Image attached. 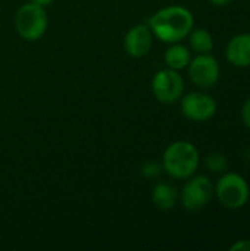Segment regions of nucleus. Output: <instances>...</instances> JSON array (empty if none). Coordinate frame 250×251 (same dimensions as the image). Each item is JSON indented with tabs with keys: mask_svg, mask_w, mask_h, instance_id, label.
Wrapping results in <instances>:
<instances>
[{
	"mask_svg": "<svg viewBox=\"0 0 250 251\" xmlns=\"http://www.w3.org/2000/svg\"><path fill=\"white\" fill-rule=\"evenodd\" d=\"M205 166L208 168V171H211L214 174H224L228 168V160L222 153L214 151V153H209L206 156Z\"/></svg>",
	"mask_w": 250,
	"mask_h": 251,
	"instance_id": "obj_14",
	"label": "nucleus"
},
{
	"mask_svg": "<svg viewBox=\"0 0 250 251\" xmlns=\"http://www.w3.org/2000/svg\"><path fill=\"white\" fill-rule=\"evenodd\" d=\"M212 4H215V6H227V4H230L233 0H209Z\"/></svg>",
	"mask_w": 250,
	"mask_h": 251,
	"instance_id": "obj_19",
	"label": "nucleus"
},
{
	"mask_svg": "<svg viewBox=\"0 0 250 251\" xmlns=\"http://www.w3.org/2000/svg\"><path fill=\"white\" fill-rule=\"evenodd\" d=\"M13 22H15L16 32L22 40L37 41L46 34L49 25V16L46 7L28 1L19 6V9L15 13Z\"/></svg>",
	"mask_w": 250,
	"mask_h": 251,
	"instance_id": "obj_3",
	"label": "nucleus"
},
{
	"mask_svg": "<svg viewBox=\"0 0 250 251\" xmlns=\"http://www.w3.org/2000/svg\"><path fill=\"white\" fill-rule=\"evenodd\" d=\"M200 163V154L190 141L171 143L162 156V169L174 179H189L196 174Z\"/></svg>",
	"mask_w": 250,
	"mask_h": 251,
	"instance_id": "obj_2",
	"label": "nucleus"
},
{
	"mask_svg": "<svg viewBox=\"0 0 250 251\" xmlns=\"http://www.w3.org/2000/svg\"><path fill=\"white\" fill-rule=\"evenodd\" d=\"M29 1H32V3H35V4H38V6L47 7V6H50L55 0H29Z\"/></svg>",
	"mask_w": 250,
	"mask_h": 251,
	"instance_id": "obj_18",
	"label": "nucleus"
},
{
	"mask_svg": "<svg viewBox=\"0 0 250 251\" xmlns=\"http://www.w3.org/2000/svg\"><path fill=\"white\" fill-rule=\"evenodd\" d=\"M225 59L236 68L250 66V34L234 35L225 47Z\"/></svg>",
	"mask_w": 250,
	"mask_h": 251,
	"instance_id": "obj_10",
	"label": "nucleus"
},
{
	"mask_svg": "<svg viewBox=\"0 0 250 251\" xmlns=\"http://www.w3.org/2000/svg\"><path fill=\"white\" fill-rule=\"evenodd\" d=\"M242 121L248 128H250V97L245 101L242 107Z\"/></svg>",
	"mask_w": 250,
	"mask_h": 251,
	"instance_id": "obj_16",
	"label": "nucleus"
},
{
	"mask_svg": "<svg viewBox=\"0 0 250 251\" xmlns=\"http://www.w3.org/2000/svg\"><path fill=\"white\" fill-rule=\"evenodd\" d=\"M178 191L174 185L168 184V182H158L153 188H152V203L159 209V210H171L175 207L177 201H178Z\"/></svg>",
	"mask_w": 250,
	"mask_h": 251,
	"instance_id": "obj_11",
	"label": "nucleus"
},
{
	"mask_svg": "<svg viewBox=\"0 0 250 251\" xmlns=\"http://www.w3.org/2000/svg\"><path fill=\"white\" fill-rule=\"evenodd\" d=\"M231 251H237V250H250V240H239L237 243H234L231 247H230Z\"/></svg>",
	"mask_w": 250,
	"mask_h": 251,
	"instance_id": "obj_17",
	"label": "nucleus"
},
{
	"mask_svg": "<svg viewBox=\"0 0 250 251\" xmlns=\"http://www.w3.org/2000/svg\"><path fill=\"white\" fill-rule=\"evenodd\" d=\"M152 93L162 104L177 103L184 93V79L180 71L171 68L158 71L152 79Z\"/></svg>",
	"mask_w": 250,
	"mask_h": 251,
	"instance_id": "obj_6",
	"label": "nucleus"
},
{
	"mask_svg": "<svg viewBox=\"0 0 250 251\" xmlns=\"http://www.w3.org/2000/svg\"><path fill=\"white\" fill-rule=\"evenodd\" d=\"M153 35L167 44L180 43L194 26L193 13L184 6H167L155 12L147 22Z\"/></svg>",
	"mask_w": 250,
	"mask_h": 251,
	"instance_id": "obj_1",
	"label": "nucleus"
},
{
	"mask_svg": "<svg viewBox=\"0 0 250 251\" xmlns=\"http://www.w3.org/2000/svg\"><path fill=\"white\" fill-rule=\"evenodd\" d=\"M165 63L168 68L175 69V71H183L189 66L192 56H190V50L180 44V43H174L168 47V50L165 51Z\"/></svg>",
	"mask_w": 250,
	"mask_h": 251,
	"instance_id": "obj_12",
	"label": "nucleus"
},
{
	"mask_svg": "<svg viewBox=\"0 0 250 251\" xmlns=\"http://www.w3.org/2000/svg\"><path fill=\"white\" fill-rule=\"evenodd\" d=\"M189 37V43L193 51H196L197 54H203V53H211L214 49V37L208 29L203 28H196L192 29Z\"/></svg>",
	"mask_w": 250,
	"mask_h": 251,
	"instance_id": "obj_13",
	"label": "nucleus"
},
{
	"mask_svg": "<svg viewBox=\"0 0 250 251\" xmlns=\"http://www.w3.org/2000/svg\"><path fill=\"white\" fill-rule=\"evenodd\" d=\"M153 38L155 35L147 24H137L127 31L124 37V49L131 57H144L153 46Z\"/></svg>",
	"mask_w": 250,
	"mask_h": 251,
	"instance_id": "obj_9",
	"label": "nucleus"
},
{
	"mask_svg": "<svg viewBox=\"0 0 250 251\" xmlns=\"http://www.w3.org/2000/svg\"><path fill=\"white\" fill-rule=\"evenodd\" d=\"M162 163L158 162H146L141 168H140V175L144 176L146 179H155L161 175L162 172Z\"/></svg>",
	"mask_w": 250,
	"mask_h": 251,
	"instance_id": "obj_15",
	"label": "nucleus"
},
{
	"mask_svg": "<svg viewBox=\"0 0 250 251\" xmlns=\"http://www.w3.org/2000/svg\"><path fill=\"white\" fill-rule=\"evenodd\" d=\"M214 196L225 209L237 210L242 209L249 200V184L242 175L228 172L224 174L214 185Z\"/></svg>",
	"mask_w": 250,
	"mask_h": 251,
	"instance_id": "obj_4",
	"label": "nucleus"
},
{
	"mask_svg": "<svg viewBox=\"0 0 250 251\" xmlns=\"http://www.w3.org/2000/svg\"><path fill=\"white\" fill-rule=\"evenodd\" d=\"M181 100V113L193 122H206L217 113V101L212 96L202 91H192Z\"/></svg>",
	"mask_w": 250,
	"mask_h": 251,
	"instance_id": "obj_8",
	"label": "nucleus"
},
{
	"mask_svg": "<svg viewBox=\"0 0 250 251\" xmlns=\"http://www.w3.org/2000/svg\"><path fill=\"white\" fill-rule=\"evenodd\" d=\"M187 69L192 82L203 90L212 88L220 79V63L211 53L197 54L190 60Z\"/></svg>",
	"mask_w": 250,
	"mask_h": 251,
	"instance_id": "obj_7",
	"label": "nucleus"
},
{
	"mask_svg": "<svg viewBox=\"0 0 250 251\" xmlns=\"http://www.w3.org/2000/svg\"><path fill=\"white\" fill-rule=\"evenodd\" d=\"M214 197V184L206 175H192L184 184L180 200L186 210L199 212L208 206Z\"/></svg>",
	"mask_w": 250,
	"mask_h": 251,
	"instance_id": "obj_5",
	"label": "nucleus"
}]
</instances>
